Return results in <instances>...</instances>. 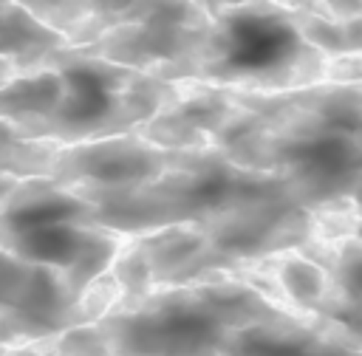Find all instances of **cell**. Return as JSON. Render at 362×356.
<instances>
[{
  "label": "cell",
  "instance_id": "10",
  "mask_svg": "<svg viewBox=\"0 0 362 356\" xmlns=\"http://www.w3.org/2000/svg\"><path fill=\"white\" fill-rule=\"evenodd\" d=\"M243 110L246 90L198 79H178L173 82V96L147 124L136 130V136L173 153L212 150L243 116Z\"/></svg>",
  "mask_w": 362,
  "mask_h": 356
},
{
  "label": "cell",
  "instance_id": "16",
  "mask_svg": "<svg viewBox=\"0 0 362 356\" xmlns=\"http://www.w3.org/2000/svg\"><path fill=\"white\" fill-rule=\"evenodd\" d=\"M28 268H31V266H25V263L14 260L11 254L0 251V314L6 311V305H8V302L17 297V291L23 288V283H25V277H28Z\"/></svg>",
  "mask_w": 362,
  "mask_h": 356
},
{
  "label": "cell",
  "instance_id": "4",
  "mask_svg": "<svg viewBox=\"0 0 362 356\" xmlns=\"http://www.w3.org/2000/svg\"><path fill=\"white\" fill-rule=\"evenodd\" d=\"M127 237L102 229L90 206L48 178H23L0 203V251L25 266H45L85 294L122 251Z\"/></svg>",
  "mask_w": 362,
  "mask_h": 356
},
{
  "label": "cell",
  "instance_id": "6",
  "mask_svg": "<svg viewBox=\"0 0 362 356\" xmlns=\"http://www.w3.org/2000/svg\"><path fill=\"white\" fill-rule=\"evenodd\" d=\"M40 62L51 65L62 82L59 105L42 130V141L59 147L136 133L173 96V82L74 48L54 51Z\"/></svg>",
  "mask_w": 362,
  "mask_h": 356
},
{
  "label": "cell",
  "instance_id": "7",
  "mask_svg": "<svg viewBox=\"0 0 362 356\" xmlns=\"http://www.w3.org/2000/svg\"><path fill=\"white\" fill-rule=\"evenodd\" d=\"M212 42L215 20L206 3H133L107 34L74 51L178 82L201 76Z\"/></svg>",
  "mask_w": 362,
  "mask_h": 356
},
{
  "label": "cell",
  "instance_id": "17",
  "mask_svg": "<svg viewBox=\"0 0 362 356\" xmlns=\"http://www.w3.org/2000/svg\"><path fill=\"white\" fill-rule=\"evenodd\" d=\"M0 356H57L45 345H17V348H0Z\"/></svg>",
  "mask_w": 362,
  "mask_h": 356
},
{
  "label": "cell",
  "instance_id": "15",
  "mask_svg": "<svg viewBox=\"0 0 362 356\" xmlns=\"http://www.w3.org/2000/svg\"><path fill=\"white\" fill-rule=\"evenodd\" d=\"M59 144L31 141L0 121V175L6 178H45Z\"/></svg>",
  "mask_w": 362,
  "mask_h": 356
},
{
  "label": "cell",
  "instance_id": "11",
  "mask_svg": "<svg viewBox=\"0 0 362 356\" xmlns=\"http://www.w3.org/2000/svg\"><path fill=\"white\" fill-rule=\"evenodd\" d=\"M221 356H362V336L325 319L286 316L232 331Z\"/></svg>",
  "mask_w": 362,
  "mask_h": 356
},
{
  "label": "cell",
  "instance_id": "8",
  "mask_svg": "<svg viewBox=\"0 0 362 356\" xmlns=\"http://www.w3.org/2000/svg\"><path fill=\"white\" fill-rule=\"evenodd\" d=\"M119 302L110 274H102L85 294H74L65 277L45 266H31L23 288L0 314V348L42 345L65 331L105 316Z\"/></svg>",
  "mask_w": 362,
  "mask_h": 356
},
{
  "label": "cell",
  "instance_id": "5",
  "mask_svg": "<svg viewBox=\"0 0 362 356\" xmlns=\"http://www.w3.org/2000/svg\"><path fill=\"white\" fill-rule=\"evenodd\" d=\"M206 8L215 20V42L198 82L255 93L331 85L334 59L297 37L283 3H206Z\"/></svg>",
  "mask_w": 362,
  "mask_h": 356
},
{
  "label": "cell",
  "instance_id": "2",
  "mask_svg": "<svg viewBox=\"0 0 362 356\" xmlns=\"http://www.w3.org/2000/svg\"><path fill=\"white\" fill-rule=\"evenodd\" d=\"M286 316L294 314L252 285L206 277L119 299L96 322L42 345L57 356H221L232 331Z\"/></svg>",
  "mask_w": 362,
  "mask_h": 356
},
{
  "label": "cell",
  "instance_id": "3",
  "mask_svg": "<svg viewBox=\"0 0 362 356\" xmlns=\"http://www.w3.org/2000/svg\"><path fill=\"white\" fill-rule=\"evenodd\" d=\"M79 201L90 206V218L102 229L122 237L147 235L164 226L206 223L266 203H297L283 175L238 167L215 147L187 153L175 167L139 189Z\"/></svg>",
  "mask_w": 362,
  "mask_h": 356
},
{
  "label": "cell",
  "instance_id": "1",
  "mask_svg": "<svg viewBox=\"0 0 362 356\" xmlns=\"http://www.w3.org/2000/svg\"><path fill=\"white\" fill-rule=\"evenodd\" d=\"M362 85H317L283 93L246 90L243 116L215 150L232 164L283 175L308 212L359 201Z\"/></svg>",
  "mask_w": 362,
  "mask_h": 356
},
{
  "label": "cell",
  "instance_id": "13",
  "mask_svg": "<svg viewBox=\"0 0 362 356\" xmlns=\"http://www.w3.org/2000/svg\"><path fill=\"white\" fill-rule=\"evenodd\" d=\"M133 3H25L28 14L59 34L68 48H85L107 34Z\"/></svg>",
  "mask_w": 362,
  "mask_h": 356
},
{
  "label": "cell",
  "instance_id": "9",
  "mask_svg": "<svg viewBox=\"0 0 362 356\" xmlns=\"http://www.w3.org/2000/svg\"><path fill=\"white\" fill-rule=\"evenodd\" d=\"M184 155L187 153L161 150L139 138L136 133H127V136L59 147L45 178L76 198L116 195L156 181Z\"/></svg>",
  "mask_w": 362,
  "mask_h": 356
},
{
  "label": "cell",
  "instance_id": "12",
  "mask_svg": "<svg viewBox=\"0 0 362 356\" xmlns=\"http://www.w3.org/2000/svg\"><path fill=\"white\" fill-rule=\"evenodd\" d=\"M297 37L328 59L362 54L359 3H283Z\"/></svg>",
  "mask_w": 362,
  "mask_h": 356
},
{
  "label": "cell",
  "instance_id": "14",
  "mask_svg": "<svg viewBox=\"0 0 362 356\" xmlns=\"http://www.w3.org/2000/svg\"><path fill=\"white\" fill-rule=\"evenodd\" d=\"M62 48H68L65 40L34 20L25 6L0 3V57L14 59L17 68L25 71Z\"/></svg>",
  "mask_w": 362,
  "mask_h": 356
},
{
  "label": "cell",
  "instance_id": "18",
  "mask_svg": "<svg viewBox=\"0 0 362 356\" xmlns=\"http://www.w3.org/2000/svg\"><path fill=\"white\" fill-rule=\"evenodd\" d=\"M17 73H20L17 62H14V59H8V57H0V88H6Z\"/></svg>",
  "mask_w": 362,
  "mask_h": 356
},
{
  "label": "cell",
  "instance_id": "19",
  "mask_svg": "<svg viewBox=\"0 0 362 356\" xmlns=\"http://www.w3.org/2000/svg\"><path fill=\"white\" fill-rule=\"evenodd\" d=\"M14 184H17V178H6V175H0V203H3V198L14 189Z\"/></svg>",
  "mask_w": 362,
  "mask_h": 356
}]
</instances>
